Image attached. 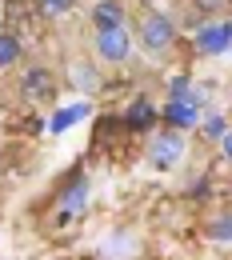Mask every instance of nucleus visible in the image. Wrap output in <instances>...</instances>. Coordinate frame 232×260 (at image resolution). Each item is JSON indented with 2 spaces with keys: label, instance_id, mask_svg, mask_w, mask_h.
<instances>
[{
  "label": "nucleus",
  "instance_id": "nucleus-1",
  "mask_svg": "<svg viewBox=\"0 0 232 260\" xmlns=\"http://www.w3.org/2000/svg\"><path fill=\"white\" fill-rule=\"evenodd\" d=\"M136 40H140V48L148 56H164L168 48L176 44V20L168 12H148L140 20V28H136Z\"/></svg>",
  "mask_w": 232,
  "mask_h": 260
},
{
  "label": "nucleus",
  "instance_id": "nucleus-2",
  "mask_svg": "<svg viewBox=\"0 0 232 260\" xmlns=\"http://www.w3.org/2000/svg\"><path fill=\"white\" fill-rule=\"evenodd\" d=\"M188 156V144H184V132L176 128H160L148 136V164L156 172H172L176 164Z\"/></svg>",
  "mask_w": 232,
  "mask_h": 260
},
{
  "label": "nucleus",
  "instance_id": "nucleus-3",
  "mask_svg": "<svg viewBox=\"0 0 232 260\" xmlns=\"http://www.w3.org/2000/svg\"><path fill=\"white\" fill-rule=\"evenodd\" d=\"M88 196H92V188H88V176H84V168H76L72 176H68L64 184H60V204H56V220L60 224H72L84 208H88Z\"/></svg>",
  "mask_w": 232,
  "mask_h": 260
},
{
  "label": "nucleus",
  "instance_id": "nucleus-4",
  "mask_svg": "<svg viewBox=\"0 0 232 260\" xmlns=\"http://www.w3.org/2000/svg\"><path fill=\"white\" fill-rule=\"evenodd\" d=\"M192 52L200 56H224L232 52V20H204L192 28Z\"/></svg>",
  "mask_w": 232,
  "mask_h": 260
},
{
  "label": "nucleus",
  "instance_id": "nucleus-5",
  "mask_svg": "<svg viewBox=\"0 0 232 260\" xmlns=\"http://www.w3.org/2000/svg\"><path fill=\"white\" fill-rule=\"evenodd\" d=\"M132 32H128V20L124 24H108V28H96V56L108 60V64H128L132 56Z\"/></svg>",
  "mask_w": 232,
  "mask_h": 260
},
{
  "label": "nucleus",
  "instance_id": "nucleus-6",
  "mask_svg": "<svg viewBox=\"0 0 232 260\" xmlns=\"http://www.w3.org/2000/svg\"><path fill=\"white\" fill-rule=\"evenodd\" d=\"M200 116L204 112H200V104H192V100H164V108H160V120L176 132L200 128Z\"/></svg>",
  "mask_w": 232,
  "mask_h": 260
},
{
  "label": "nucleus",
  "instance_id": "nucleus-7",
  "mask_svg": "<svg viewBox=\"0 0 232 260\" xmlns=\"http://www.w3.org/2000/svg\"><path fill=\"white\" fill-rule=\"evenodd\" d=\"M88 116H92V104H88V100H72V104H60L44 124H48L52 136H64L68 128H76V124H80V120H88Z\"/></svg>",
  "mask_w": 232,
  "mask_h": 260
},
{
  "label": "nucleus",
  "instance_id": "nucleus-8",
  "mask_svg": "<svg viewBox=\"0 0 232 260\" xmlns=\"http://www.w3.org/2000/svg\"><path fill=\"white\" fill-rule=\"evenodd\" d=\"M156 120H160V108H156L148 96H136L132 104L124 108V116H120V124H124V128H132V132H152Z\"/></svg>",
  "mask_w": 232,
  "mask_h": 260
},
{
  "label": "nucleus",
  "instance_id": "nucleus-9",
  "mask_svg": "<svg viewBox=\"0 0 232 260\" xmlns=\"http://www.w3.org/2000/svg\"><path fill=\"white\" fill-rule=\"evenodd\" d=\"M20 88H24V96H32V100L52 96V72L48 68H28L20 76Z\"/></svg>",
  "mask_w": 232,
  "mask_h": 260
},
{
  "label": "nucleus",
  "instance_id": "nucleus-10",
  "mask_svg": "<svg viewBox=\"0 0 232 260\" xmlns=\"http://www.w3.org/2000/svg\"><path fill=\"white\" fill-rule=\"evenodd\" d=\"M124 20H128V12H124V4H120V0H96V4H92V24H96V28L124 24Z\"/></svg>",
  "mask_w": 232,
  "mask_h": 260
},
{
  "label": "nucleus",
  "instance_id": "nucleus-11",
  "mask_svg": "<svg viewBox=\"0 0 232 260\" xmlns=\"http://www.w3.org/2000/svg\"><path fill=\"white\" fill-rule=\"evenodd\" d=\"M228 128H232V124H228L224 112H204V116H200V136H204L208 144H220Z\"/></svg>",
  "mask_w": 232,
  "mask_h": 260
},
{
  "label": "nucleus",
  "instance_id": "nucleus-12",
  "mask_svg": "<svg viewBox=\"0 0 232 260\" xmlns=\"http://www.w3.org/2000/svg\"><path fill=\"white\" fill-rule=\"evenodd\" d=\"M208 240L212 244H232V212H216L208 220Z\"/></svg>",
  "mask_w": 232,
  "mask_h": 260
},
{
  "label": "nucleus",
  "instance_id": "nucleus-13",
  "mask_svg": "<svg viewBox=\"0 0 232 260\" xmlns=\"http://www.w3.org/2000/svg\"><path fill=\"white\" fill-rule=\"evenodd\" d=\"M20 60V40L12 32H0V68H12Z\"/></svg>",
  "mask_w": 232,
  "mask_h": 260
},
{
  "label": "nucleus",
  "instance_id": "nucleus-14",
  "mask_svg": "<svg viewBox=\"0 0 232 260\" xmlns=\"http://www.w3.org/2000/svg\"><path fill=\"white\" fill-rule=\"evenodd\" d=\"M168 100H192V76H172L168 80Z\"/></svg>",
  "mask_w": 232,
  "mask_h": 260
},
{
  "label": "nucleus",
  "instance_id": "nucleus-15",
  "mask_svg": "<svg viewBox=\"0 0 232 260\" xmlns=\"http://www.w3.org/2000/svg\"><path fill=\"white\" fill-rule=\"evenodd\" d=\"M36 4H40V12H44V16H64V12H72V4H76V0H36Z\"/></svg>",
  "mask_w": 232,
  "mask_h": 260
},
{
  "label": "nucleus",
  "instance_id": "nucleus-16",
  "mask_svg": "<svg viewBox=\"0 0 232 260\" xmlns=\"http://www.w3.org/2000/svg\"><path fill=\"white\" fill-rule=\"evenodd\" d=\"M76 84H80L84 92H96L100 76H96V72H92V68H88V64H80V68H76Z\"/></svg>",
  "mask_w": 232,
  "mask_h": 260
},
{
  "label": "nucleus",
  "instance_id": "nucleus-17",
  "mask_svg": "<svg viewBox=\"0 0 232 260\" xmlns=\"http://www.w3.org/2000/svg\"><path fill=\"white\" fill-rule=\"evenodd\" d=\"M124 248H132L128 236H112V240H104V252H108V256H124Z\"/></svg>",
  "mask_w": 232,
  "mask_h": 260
},
{
  "label": "nucleus",
  "instance_id": "nucleus-18",
  "mask_svg": "<svg viewBox=\"0 0 232 260\" xmlns=\"http://www.w3.org/2000/svg\"><path fill=\"white\" fill-rule=\"evenodd\" d=\"M220 156H224V160L232 164V128L224 132V140H220Z\"/></svg>",
  "mask_w": 232,
  "mask_h": 260
}]
</instances>
